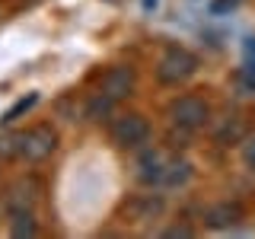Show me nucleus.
<instances>
[{"label":"nucleus","mask_w":255,"mask_h":239,"mask_svg":"<svg viewBox=\"0 0 255 239\" xmlns=\"http://www.w3.org/2000/svg\"><path fill=\"white\" fill-rule=\"evenodd\" d=\"M195 70H198V58H195L191 51H185V48H179V45L166 48L163 58H159V64H156L159 83H169V86L185 83V80L195 74Z\"/></svg>","instance_id":"nucleus-1"},{"label":"nucleus","mask_w":255,"mask_h":239,"mask_svg":"<svg viewBox=\"0 0 255 239\" xmlns=\"http://www.w3.org/2000/svg\"><path fill=\"white\" fill-rule=\"evenodd\" d=\"M207 118H211V109L198 96H179L169 106V121L179 124L182 131H198V127L207 124Z\"/></svg>","instance_id":"nucleus-2"},{"label":"nucleus","mask_w":255,"mask_h":239,"mask_svg":"<svg viewBox=\"0 0 255 239\" xmlns=\"http://www.w3.org/2000/svg\"><path fill=\"white\" fill-rule=\"evenodd\" d=\"M54 150H58V131H54L51 124H35V127H29V131L22 134L19 156L32 159V163H42V159H48Z\"/></svg>","instance_id":"nucleus-3"},{"label":"nucleus","mask_w":255,"mask_h":239,"mask_svg":"<svg viewBox=\"0 0 255 239\" xmlns=\"http://www.w3.org/2000/svg\"><path fill=\"white\" fill-rule=\"evenodd\" d=\"M150 137V124H147V118L143 115H122V118H115L112 121V140L118 143V147H125V150H134V147H143Z\"/></svg>","instance_id":"nucleus-4"},{"label":"nucleus","mask_w":255,"mask_h":239,"mask_svg":"<svg viewBox=\"0 0 255 239\" xmlns=\"http://www.w3.org/2000/svg\"><path fill=\"white\" fill-rule=\"evenodd\" d=\"M106 96H112V99H125L128 93L134 90V70L125 67V64H118V67H109L106 77H102V86H99Z\"/></svg>","instance_id":"nucleus-5"},{"label":"nucleus","mask_w":255,"mask_h":239,"mask_svg":"<svg viewBox=\"0 0 255 239\" xmlns=\"http://www.w3.org/2000/svg\"><path fill=\"white\" fill-rule=\"evenodd\" d=\"M243 220V207L236 201H220L214 207H207L204 211V223L214 230H227V227H236V223Z\"/></svg>","instance_id":"nucleus-6"},{"label":"nucleus","mask_w":255,"mask_h":239,"mask_svg":"<svg viewBox=\"0 0 255 239\" xmlns=\"http://www.w3.org/2000/svg\"><path fill=\"white\" fill-rule=\"evenodd\" d=\"M35 195H38V185L35 182H26V179H19L16 185H10V191H6V211L10 214H22V211H29L32 204H35Z\"/></svg>","instance_id":"nucleus-7"},{"label":"nucleus","mask_w":255,"mask_h":239,"mask_svg":"<svg viewBox=\"0 0 255 239\" xmlns=\"http://www.w3.org/2000/svg\"><path fill=\"white\" fill-rule=\"evenodd\" d=\"M140 182L143 185H153V182H163V175H166V166H163V159H159L156 153H143L140 156Z\"/></svg>","instance_id":"nucleus-8"},{"label":"nucleus","mask_w":255,"mask_h":239,"mask_svg":"<svg viewBox=\"0 0 255 239\" xmlns=\"http://www.w3.org/2000/svg\"><path fill=\"white\" fill-rule=\"evenodd\" d=\"M112 106H115V99L99 90L96 96H90V102H86L83 115L90 118V121H102V118H109V115H112Z\"/></svg>","instance_id":"nucleus-9"},{"label":"nucleus","mask_w":255,"mask_h":239,"mask_svg":"<svg viewBox=\"0 0 255 239\" xmlns=\"http://www.w3.org/2000/svg\"><path fill=\"white\" fill-rule=\"evenodd\" d=\"M188 179H191V166L185 163V159H175V163L166 166L163 182H169V185H185Z\"/></svg>","instance_id":"nucleus-10"},{"label":"nucleus","mask_w":255,"mask_h":239,"mask_svg":"<svg viewBox=\"0 0 255 239\" xmlns=\"http://www.w3.org/2000/svg\"><path fill=\"white\" fill-rule=\"evenodd\" d=\"M10 233H13L16 239H22V236H35V233H38V227H35V220H32V214H29V211L13 214V227H10Z\"/></svg>","instance_id":"nucleus-11"},{"label":"nucleus","mask_w":255,"mask_h":239,"mask_svg":"<svg viewBox=\"0 0 255 239\" xmlns=\"http://www.w3.org/2000/svg\"><path fill=\"white\" fill-rule=\"evenodd\" d=\"M22 150V134H3L0 137V156L10 159V156H19Z\"/></svg>","instance_id":"nucleus-12"},{"label":"nucleus","mask_w":255,"mask_h":239,"mask_svg":"<svg viewBox=\"0 0 255 239\" xmlns=\"http://www.w3.org/2000/svg\"><path fill=\"white\" fill-rule=\"evenodd\" d=\"M35 102H38V96H35V93H29L26 99H19V102H16V106H13L10 112H6V115H3V121H6V124H13L16 118H19V115H26V112H29L32 106H35Z\"/></svg>","instance_id":"nucleus-13"},{"label":"nucleus","mask_w":255,"mask_h":239,"mask_svg":"<svg viewBox=\"0 0 255 239\" xmlns=\"http://www.w3.org/2000/svg\"><path fill=\"white\" fill-rule=\"evenodd\" d=\"M243 131H246V127H243V121H239V118H236V121H233V127H223V131L217 134V140L220 143H227V140H239V137H243Z\"/></svg>","instance_id":"nucleus-14"},{"label":"nucleus","mask_w":255,"mask_h":239,"mask_svg":"<svg viewBox=\"0 0 255 239\" xmlns=\"http://www.w3.org/2000/svg\"><path fill=\"white\" fill-rule=\"evenodd\" d=\"M243 159H246V166H249V169H255V137L246 140V147H243Z\"/></svg>","instance_id":"nucleus-15"},{"label":"nucleus","mask_w":255,"mask_h":239,"mask_svg":"<svg viewBox=\"0 0 255 239\" xmlns=\"http://www.w3.org/2000/svg\"><path fill=\"white\" fill-rule=\"evenodd\" d=\"M243 80H246V86L255 93V61H246V67H243Z\"/></svg>","instance_id":"nucleus-16"},{"label":"nucleus","mask_w":255,"mask_h":239,"mask_svg":"<svg viewBox=\"0 0 255 239\" xmlns=\"http://www.w3.org/2000/svg\"><path fill=\"white\" fill-rule=\"evenodd\" d=\"M233 6H236V0H214V3H211V13H214V16H220V13L233 10Z\"/></svg>","instance_id":"nucleus-17"},{"label":"nucleus","mask_w":255,"mask_h":239,"mask_svg":"<svg viewBox=\"0 0 255 239\" xmlns=\"http://www.w3.org/2000/svg\"><path fill=\"white\" fill-rule=\"evenodd\" d=\"M166 236H191V227H172L166 230Z\"/></svg>","instance_id":"nucleus-18"},{"label":"nucleus","mask_w":255,"mask_h":239,"mask_svg":"<svg viewBox=\"0 0 255 239\" xmlns=\"http://www.w3.org/2000/svg\"><path fill=\"white\" fill-rule=\"evenodd\" d=\"M246 61H255V38H246Z\"/></svg>","instance_id":"nucleus-19"}]
</instances>
